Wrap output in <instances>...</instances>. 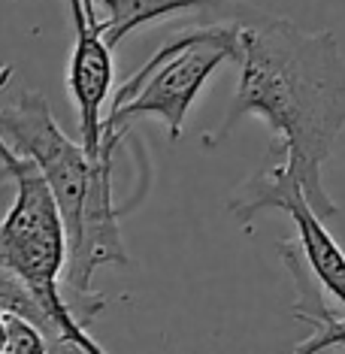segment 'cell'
I'll return each instance as SVG.
<instances>
[{
	"mask_svg": "<svg viewBox=\"0 0 345 354\" xmlns=\"http://www.w3.org/2000/svg\"><path fill=\"white\" fill-rule=\"evenodd\" d=\"M239 85L218 133H206L215 149L248 115L272 131L267 167L306 191L321 218L339 206L327 194L321 170L345 131V55L330 30H303L291 19L267 12L239 15Z\"/></svg>",
	"mask_w": 345,
	"mask_h": 354,
	"instance_id": "6da1fadb",
	"label": "cell"
},
{
	"mask_svg": "<svg viewBox=\"0 0 345 354\" xmlns=\"http://www.w3.org/2000/svg\"><path fill=\"white\" fill-rule=\"evenodd\" d=\"M0 140L15 155L30 158L46 176L67 227V281L79 297H97L91 291L94 272L115 263L127 267L112 197L115 149L103 146L100 158H91L82 142H73L58 127L49 100L39 91H21L15 103L0 109Z\"/></svg>",
	"mask_w": 345,
	"mask_h": 354,
	"instance_id": "7a4b0ae2",
	"label": "cell"
},
{
	"mask_svg": "<svg viewBox=\"0 0 345 354\" xmlns=\"http://www.w3.org/2000/svg\"><path fill=\"white\" fill-rule=\"evenodd\" d=\"M0 164L15 182V200L0 221V312L52 333L67 354H106L85 330L88 318L61 291L70 261L67 227L46 176L0 140Z\"/></svg>",
	"mask_w": 345,
	"mask_h": 354,
	"instance_id": "3957f363",
	"label": "cell"
},
{
	"mask_svg": "<svg viewBox=\"0 0 345 354\" xmlns=\"http://www.w3.org/2000/svg\"><path fill=\"white\" fill-rule=\"evenodd\" d=\"M243 58L239 21H218L182 30L167 39L151 58L115 91V103L103 124V146H118L136 118L155 115L170 140H179L185 118L209 76L224 61Z\"/></svg>",
	"mask_w": 345,
	"mask_h": 354,
	"instance_id": "277c9868",
	"label": "cell"
},
{
	"mask_svg": "<svg viewBox=\"0 0 345 354\" xmlns=\"http://www.w3.org/2000/svg\"><path fill=\"white\" fill-rule=\"evenodd\" d=\"M263 209H282L291 215L297 227V252H300L306 270L312 272L318 288H324L327 294L339 303V312L345 315V252L339 243L327 233L324 218L312 209L306 191L300 185L282 179L272 167L263 164L258 173L248 179L239 194L230 200V212L236 221L248 224Z\"/></svg>",
	"mask_w": 345,
	"mask_h": 354,
	"instance_id": "5b68a950",
	"label": "cell"
},
{
	"mask_svg": "<svg viewBox=\"0 0 345 354\" xmlns=\"http://www.w3.org/2000/svg\"><path fill=\"white\" fill-rule=\"evenodd\" d=\"M70 19H73L76 43L70 52V70L67 85L73 94L76 112H79V142L91 158H100L103 151V103L112 88V46L103 39L94 15L88 12L85 0H67Z\"/></svg>",
	"mask_w": 345,
	"mask_h": 354,
	"instance_id": "8992f818",
	"label": "cell"
},
{
	"mask_svg": "<svg viewBox=\"0 0 345 354\" xmlns=\"http://www.w3.org/2000/svg\"><path fill=\"white\" fill-rule=\"evenodd\" d=\"M279 248H282V257H285L288 270H291L294 281L300 285V300L312 303V309H306V306H297L294 309V318H300L303 324H309L312 333L297 345L291 354H324L330 348H345V315L342 312H333L330 306H324L315 279H312V272L306 270V263H303L297 245L282 243Z\"/></svg>",
	"mask_w": 345,
	"mask_h": 354,
	"instance_id": "52a82bcc",
	"label": "cell"
},
{
	"mask_svg": "<svg viewBox=\"0 0 345 354\" xmlns=\"http://www.w3.org/2000/svg\"><path fill=\"white\" fill-rule=\"evenodd\" d=\"M209 3L212 0H85L88 12L94 15L109 46H118L127 34L158 19H170L176 12H191Z\"/></svg>",
	"mask_w": 345,
	"mask_h": 354,
	"instance_id": "ba28073f",
	"label": "cell"
},
{
	"mask_svg": "<svg viewBox=\"0 0 345 354\" xmlns=\"http://www.w3.org/2000/svg\"><path fill=\"white\" fill-rule=\"evenodd\" d=\"M3 354H52L46 333L28 318L6 315V351Z\"/></svg>",
	"mask_w": 345,
	"mask_h": 354,
	"instance_id": "9c48e42d",
	"label": "cell"
},
{
	"mask_svg": "<svg viewBox=\"0 0 345 354\" xmlns=\"http://www.w3.org/2000/svg\"><path fill=\"white\" fill-rule=\"evenodd\" d=\"M12 82V67H0V91Z\"/></svg>",
	"mask_w": 345,
	"mask_h": 354,
	"instance_id": "30bf717a",
	"label": "cell"
},
{
	"mask_svg": "<svg viewBox=\"0 0 345 354\" xmlns=\"http://www.w3.org/2000/svg\"><path fill=\"white\" fill-rule=\"evenodd\" d=\"M6 351V315L0 312V354Z\"/></svg>",
	"mask_w": 345,
	"mask_h": 354,
	"instance_id": "8fae6325",
	"label": "cell"
}]
</instances>
